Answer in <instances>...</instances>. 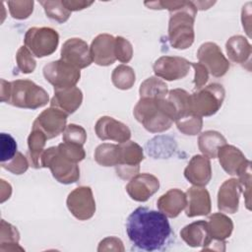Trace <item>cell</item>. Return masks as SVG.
I'll list each match as a JSON object with an SVG mask.
<instances>
[{"instance_id": "8fae6325", "label": "cell", "mask_w": 252, "mask_h": 252, "mask_svg": "<svg viewBox=\"0 0 252 252\" xmlns=\"http://www.w3.org/2000/svg\"><path fill=\"white\" fill-rule=\"evenodd\" d=\"M197 58L199 63L204 65L208 72L216 78L224 76L230 66L220 47L211 41L200 45L197 51Z\"/></svg>"}, {"instance_id": "2e32d148", "label": "cell", "mask_w": 252, "mask_h": 252, "mask_svg": "<svg viewBox=\"0 0 252 252\" xmlns=\"http://www.w3.org/2000/svg\"><path fill=\"white\" fill-rule=\"evenodd\" d=\"M94 131L101 141L110 140L121 144L131 138L129 127L110 116L100 117L94 125Z\"/></svg>"}, {"instance_id": "ac0fdd59", "label": "cell", "mask_w": 252, "mask_h": 252, "mask_svg": "<svg viewBox=\"0 0 252 252\" xmlns=\"http://www.w3.org/2000/svg\"><path fill=\"white\" fill-rule=\"evenodd\" d=\"M185 214L189 218L207 216L211 213L212 203L208 190L201 186H192L186 191Z\"/></svg>"}, {"instance_id": "8d00e7d4", "label": "cell", "mask_w": 252, "mask_h": 252, "mask_svg": "<svg viewBox=\"0 0 252 252\" xmlns=\"http://www.w3.org/2000/svg\"><path fill=\"white\" fill-rule=\"evenodd\" d=\"M17 142L16 140L7 133H1L0 135V163L6 162L13 158L17 151Z\"/></svg>"}, {"instance_id": "f546056e", "label": "cell", "mask_w": 252, "mask_h": 252, "mask_svg": "<svg viewBox=\"0 0 252 252\" xmlns=\"http://www.w3.org/2000/svg\"><path fill=\"white\" fill-rule=\"evenodd\" d=\"M20 233L14 225L1 220L0 224V251H16L24 250L19 245Z\"/></svg>"}, {"instance_id": "e575fe53", "label": "cell", "mask_w": 252, "mask_h": 252, "mask_svg": "<svg viewBox=\"0 0 252 252\" xmlns=\"http://www.w3.org/2000/svg\"><path fill=\"white\" fill-rule=\"evenodd\" d=\"M177 129L184 135L194 136L201 132L203 127V119L193 113L175 120Z\"/></svg>"}, {"instance_id": "e0dca14e", "label": "cell", "mask_w": 252, "mask_h": 252, "mask_svg": "<svg viewBox=\"0 0 252 252\" xmlns=\"http://www.w3.org/2000/svg\"><path fill=\"white\" fill-rule=\"evenodd\" d=\"M93 61L99 66H109L116 61L115 37L108 33L96 35L90 46Z\"/></svg>"}, {"instance_id": "7a4b0ae2", "label": "cell", "mask_w": 252, "mask_h": 252, "mask_svg": "<svg viewBox=\"0 0 252 252\" xmlns=\"http://www.w3.org/2000/svg\"><path fill=\"white\" fill-rule=\"evenodd\" d=\"M150 9H167L170 17L168 22V40L175 49H187L195 39L194 22L197 8L192 1H154L145 2Z\"/></svg>"}, {"instance_id": "30bf717a", "label": "cell", "mask_w": 252, "mask_h": 252, "mask_svg": "<svg viewBox=\"0 0 252 252\" xmlns=\"http://www.w3.org/2000/svg\"><path fill=\"white\" fill-rule=\"evenodd\" d=\"M66 205L69 212L79 220H90L95 213V201L89 186H79L71 191Z\"/></svg>"}, {"instance_id": "5b68a950", "label": "cell", "mask_w": 252, "mask_h": 252, "mask_svg": "<svg viewBox=\"0 0 252 252\" xmlns=\"http://www.w3.org/2000/svg\"><path fill=\"white\" fill-rule=\"evenodd\" d=\"M224 96L223 87L212 83L190 94V111L200 117L212 116L221 107Z\"/></svg>"}, {"instance_id": "9a60e30c", "label": "cell", "mask_w": 252, "mask_h": 252, "mask_svg": "<svg viewBox=\"0 0 252 252\" xmlns=\"http://www.w3.org/2000/svg\"><path fill=\"white\" fill-rule=\"evenodd\" d=\"M159 188V180L153 174L140 173L133 176L125 189L130 198L137 202L148 201Z\"/></svg>"}, {"instance_id": "bcb514c9", "label": "cell", "mask_w": 252, "mask_h": 252, "mask_svg": "<svg viewBox=\"0 0 252 252\" xmlns=\"http://www.w3.org/2000/svg\"><path fill=\"white\" fill-rule=\"evenodd\" d=\"M63 5L70 11H80L93 5V1H78V0H62Z\"/></svg>"}, {"instance_id": "4fadbf2b", "label": "cell", "mask_w": 252, "mask_h": 252, "mask_svg": "<svg viewBox=\"0 0 252 252\" xmlns=\"http://www.w3.org/2000/svg\"><path fill=\"white\" fill-rule=\"evenodd\" d=\"M60 55V59L78 69L87 68L93 62L91 49L88 43L78 37L67 39L62 45Z\"/></svg>"}, {"instance_id": "7402d4cb", "label": "cell", "mask_w": 252, "mask_h": 252, "mask_svg": "<svg viewBox=\"0 0 252 252\" xmlns=\"http://www.w3.org/2000/svg\"><path fill=\"white\" fill-rule=\"evenodd\" d=\"M180 236L188 246L202 247V250H205L214 240L206 220H198L185 225L180 230Z\"/></svg>"}, {"instance_id": "1f68e13d", "label": "cell", "mask_w": 252, "mask_h": 252, "mask_svg": "<svg viewBox=\"0 0 252 252\" xmlns=\"http://www.w3.org/2000/svg\"><path fill=\"white\" fill-rule=\"evenodd\" d=\"M136 81V74L132 67L121 64L118 65L111 73V82L119 90L131 89Z\"/></svg>"}, {"instance_id": "7bdbcfd3", "label": "cell", "mask_w": 252, "mask_h": 252, "mask_svg": "<svg viewBox=\"0 0 252 252\" xmlns=\"http://www.w3.org/2000/svg\"><path fill=\"white\" fill-rule=\"evenodd\" d=\"M238 182L245 197V205L250 210V189H251V164L243 169L238 175Z\"/></svg>"}, {"instance_id": "b9f144b4", "label": "cell", "mask_w": 252, "mask_h": 252, "mask_svg": "<svg viewBox=\"0 0 252 252\" xmlns=\"http://www.w3.org/2000/svg\"><path fill=\"white\" fill-rule=\"evenodd\" d=\"M115 57L122 63H128L133 57V46L123 36L115 37Z\"/></svg>"}, {"instance_id": "484cf974", "label": "cell", "mask_w": 252, "mask_h": 252, "mask_svg": "<svg viewBox=\"0 0 252 252\" xmlns=\"http://www.w3.org/2000/svg\"><path fill=\"white\" fill-rule=\"evenodd\" d=\"M208 227L214 240L224 241L233 230V222L230 218L221 213H215L208 219Z\"/></svg>"}, {"instance_id": "52a82bcc", "label": "cell", "mask_w": 252, "mask_h": 252, "mask_svg": "<svg viewBox=\"0 0 252 252\" xmlns=\"http://www.w3.org/2000/svg\"><path fill=\"white\" fill-rule=\"evenodd\" d=\"M24 43L33 56L42 58L55 52L59 43V34L52 28L33 27L26 32Z\"/></svg>"}, {"instance_id": "ab89813d", "label": "cell", "mask_w": 252, "mask_h": 252, "mask_svg": "<svg viewBox=\"0 0 252 252\" xmlns=\"http://www.w3.org/2000/svg\"><path fill=\"white\" fill-rule=\"evenodd\" d=\"M62 140L63 142L75 143L84 146L87 141V132L80 125L69 124L62 133Z\"/></svg>"}, {"instance_id": "9c48e42d", "label": "cell", "mask_w": 252, "mask_h": 252, "mask_svg": "<svg viewBox=\"0 0 252 252\" xmlns=\"http://www.w3.org/2000/svg\"><path fill=\"white\" fill-rule=\"evenodd\" d=\"M119 146V163L115 166L116 174L124 179H131L138 174L140 170V162L144 159V152L142 147L133 141L121 143Z\"/></svg>"}, {"instance_id": "277c9868", "label": "cell", "mask_w": 252, "mask_h": 252, "mask_svg": "<svg viewBox=\"0 0 252 252\" xmlns=\"http://www.w3.org/2000/svg\"><path fill=\"white\" fill-rule=\"evenodd\" d=\"M1 101L26 109H37L49 101L47 92L31 80L7 82L1 79Z\"/></svg>"}, {"instance_id": "ffe728a7", "label": "cell", "mask_w": 252, "mask_h": 252, "mask_svg": "<svg viewBox=\"0 0 252 252\" xmlns=\"http://www.w3.org/2000/svg\"><path fill=\"white\" fill-rule=\"evenodd\" d=\"M185 178L194 186H206L212 178V166L210 158L195 155L184 169Z\"/></svg>"}, {"instance_id": "4316f807", "label": "cell", "mask_w": 252, "mask_h": 252, "mask_svg": "<svg viewBox=\"0 0 252 252\" xmlns=\"http://www.w3.org/2000/svg\"><path fill=\"white\" fill-rule=\"evenodd\" d=\"M47 137L39 129H32L28 137V158L31 166L33 168H41V156L44 152Z\"/></svg>"}, {"instance_id": "603a6c76", "label": "cell", "mask_w": 252, "mask_h": 252, "mask_svg": "<svg viewBox=\"0 0 252 252\" xmlns=\"http://www.w3.org/2000/svg\"><path fill=\"white\" fill-rule=\"evenodd\" d=\"M83 102L82 91L75 87L66 89H54V95L50 100V106L56 107L65 113H74Z\"/></svg>"}, {"instance_id": "ba28073f", "label": "cell", "mask_w": 252, "mask_h": 252, "mask_svg": "<svg viewBox=\"0 0 252 252\" xmlns=\"http://www.w3.org/2000/svg\"><path fill=\"white\" fill-rule=\"evenodd\" d=\"M43 76L54 89H66L75 87L80 81V69L63 61L62 59L51 61L43 67Z\"/></svg>"}, {"instance_id": "ee69618b", "label": "cell", "mask_w": 252, "mask_h": 252, "mask_svg": "<svg viewBox=\"0 0 252 252\" xmlns=\"http://www.w3.org/2000/svg\"><path fill=\"white\" fill-rule=\"evenodd\" d=\"M190 66L194 68L195 71V76H194V88L196 91L202 89L208 82L209 80V72L206 69L204 65L201 63H194L190 62Z\"/></svg>"}, {"instance_id": "6da1fadb", "label": "cell", "mask_w": 252, "mask_h": 252, "mask_svg": "<svg viewBox=\"0 0 252 252\" xmlns=\"http://www.w3.org/2000/svg\"><path fill=\"white\" fill-rule=\"evenodd\" d=\"M126 232L136 248L149 252L164 250L172 234L167 217L147 207H138L129 215Z\"/></svg>"}, {"instance_id": "d6a6232c", "label": "cell", "mask_w": 252, "mask_h": 252, "mask_svg": "<svg viewBox=\"0 0 252 252\" xmlns=\"http://www.w3.org/2000/svg\"><path fill=\"white\" fill-rule=\"evenodd\" d=\"M166 98L174 106V109L176 111V119L192 113L190 111V94H188L185 90H170L168 91Z\"/></svg>"}, {"instance_id": "83f0119b", "label": "cell", "mask_w": 252, "mask_h": 252, "mask_svg": "<svg viewBox=\"0 0 252 252\" xmlns=\"http://www.w3.org/2000/svg\"><path fill=\"white\" fill-rule=\"evenodd\" d=\"M226 144L225 138L218 131L208 130L198 138V147L203 156L209 158H216L220 147Z\"/></svg>"}, {"instance_id": "3957f363", "label": "cell", "mask_w": 252, "mask_h": 252, "mask_svg": "<svg viewBox=\"0 0 252 252\" xmlns=\"http://www.w3.org/2000/svg\"><path fill=\"white\" fill-rule=\"evenodd\" d=\"M133 114L137 121L151 133L168 130L176 119L174 106L166 97H142L135 105Z\"/></svg>"}, {"instance_id": "f35d334b", "label": "cell", "mask_w": 252, "mask_h": 252, "mask_svg": "<svg viewBox=\"0 0 252 252\" xmlns=\"http://www.w3.org/2000/svg\"><path fill=\"white\" fill-rule=\"evenodd\" d=\"M57 149L61 155L77 163L82 161L86 157V152L83 146L79 144L63 142L57 146Z\"/></svg>"}, {"instance_id": "f1b7e54d", "label": "cell", "mask_w": 252, "mask_h": 252, "mask_svg": "<svg viewBox=\"0 0 252 252\" xmlns=\"http://www.w3.org/2000/svg\"><path fill=\"white\" fill-rule=\"evenodd\" d=\"M140 98H165L168 94L167 85L160 78L152 76L146 79L140 86L139 89Z\"/></svg>"}, {"instance_id": "cb8c5ba5", "label": "cell", "mask_w": 252, "mask_h": 252, "mask_svg": "<svg viewBox=\"0 0 252 252\" xmlns=\"http://www.w3.org/2000/svg\"><path fill=\"white\" fill-rule=\"evenodd\" d=\"M157 207L167 218H176L186 207V194L177 188L170 189L158 198Z\"/></svg>"}, {"instance_id": "5bb4252c", "label": "cell", "mask_w": 252, "mask_h": 252, "mask_svg": "<svg viewBox=\"0 0 252 252\" xmlns=\"http://www.w3.org/2000/svg\"><path fill=\"white\" fill-rule=\"evenodd\" d=\"M67 117L68 114L64 111L50 106L37 115L32 123V128L41 130L48 140L53 139L65 130Z\"/></svg>"}, {"instance_id": "f6af8a7d", "label": "cell", "mask_w": 252, "mask_h": 252, "mask_svg": "<svg viewBox=\"0 0 252 252\" xmlns=\"http://www.w3.org/2000/svg\"><path fill=\"white\" fill-rule=\"evenodd\" d=\"M124 251V247H123V243L122 241L117 238V237H106L103 240H101L99 242L97 251Z\"/></svg>"}, {"instance_id": "7c38bea8", "label": "cell", "mask_w": 252, "mask_h": 252, "mask_svg": "<svg viewBox=\"0 0 252 252\" xmlns=\"http://www.w3.org/2000/svg\"><path fill=\"white\" fill-rule=\"evenodd\" d=\"M153 70L157 77L165 81L185 78L190 70V62L179 56H161L154 63Z\"/></svg>"}, {"instance_id": "44dd1931", "label": "cell", "mask_w": 252, "mask_h": 252, "mask_svg": "<svg viewBox=\"0 0 252 252\" xmlns=\"http://www.w3.org/2000/svg\"><path fill=\"white\" fill-rule=\"evenodd\" d=\"M241 187L237 179L225 180L218 192V208L220 212L234 214L238 210Z\"/></svg>"}, {"instance_id": "d6986e66", "label": "cell", "mask_w": 252, "mask_h": 252, "mask_svg": "<svg viewBox=\"0 0 252 252\" xmlns=\"http://www.w3.org/2000/svg\"><path fill=\"white\" fill-rule=\"evenodd\" d=\"M217 157L222 169L229 175H238L251 164V161L246 158L244 154L232 145L225 144L220 147Z\"/></svg>"}, {"instance_id": "60d3db41", "label": "cell", "mask_w": 252, "mask_h": 252, "mask_svg": "<svg viewBox=\"0 0 252 252\" xmlns=\"http://www.w3.org/2000/svg\"><path fill=\"white\" fill-rule=\"evenodd\" d=\"M0 164L2 168L12 172L13 174H23L28 170L30 162L22 153L18 152L13 158Z\"/></svg>"}, {"instance_id": "d4e9b609", "label": "cell", "mask_w": 252, "mask_h": 252, "mask_svg": "<svg viewBox=\"0 0 252 252\" xmlns=\"http://www.w3.org/2000/svg\"><path fill=\"white\" fill-rule=\"evenodd\" d=\"M225 49L230 61L241 64H250L252 53L251 44L243 35H232L225 43Z\"/></svg>"}, {"instance_id": "d590c367", "label": "cell", "mask_w": 252, "mask_h": 252, "mask_svg": "<svg viewBox=\"0 0 252 252\" xmlns=\"http://www.w3.org/2000/svg\"><path fill=\"white\" fill-rule=\"evenodd\" d=\"M16 62L18 69L24 74H31L36 67V62L32 53L25 46H21L16 54Z\"/></svg>"}, {"instance_id": "74e56055", "label": "cell", "mask_w": 252, "mask_h": 252, "mask_svg": "<svg viewBox=\"0 0 252 252\" xmlns=\"http://www.w3.org/2000/svg\"><path fill=\"white\" fill-rule=\"evenodd\" d=\"M9 12L16 20L28 19L33 11L34 2L32 1H8Z\"/></svg>"}, {"instance_id": "4dcf8cb0", "label": "cell", "mask_w": 252, "mask_h": 252, "mask_svg": "<svg viewBox=\"0 0 252 252\" xmlns=\"http://www.w3.org/2000/svg\"><path fill=\"white\" fill-rule=\"evenodd\" d=\"M119 146L102 143L94 151V160L101 166H116L119 163Z\"/></svg>"}, {"instance_id": "836d02e7", "label": "cell", "mask_w": 252, "mask_h": 252, "mask_svg": "<svg viewBox=\"0 0 252 252\" xmlns=\"http://www.w3.org/2000/svg\"><path fill=\"white\" fill-rule=\"evenodd\" d=\"M39 4L43 7L46 16L59 24L65 23L71 16V12L63 5L62 1L60 0L39 1Z\"/></svg>"}, {"instance_id": "8992f818", "label": "cell", "mask_w": 252, "mask_h": 252, "mask_svg": "<svg viewBox=\"0 0 252 252\" xmlns=\"http://www.w3.org/2000/svg\"><path fill=\"white\" fill-rule=\"evenodd\" d=\"M41 167H48L55 180L62 184L75 183L80 178L78 163L61 155L57 147L44 150L41 156Z\"/></svg>"}]
</instances>
